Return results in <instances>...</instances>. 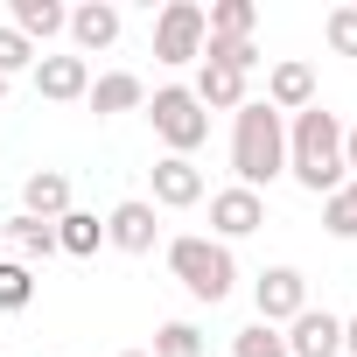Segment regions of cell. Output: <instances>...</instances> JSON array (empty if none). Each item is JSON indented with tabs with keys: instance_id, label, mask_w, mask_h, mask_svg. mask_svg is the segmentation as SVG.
Returning <instances> with one entry per match:
<instances>
[{
	"instance_id": "6da1fadb",
	"label": "cell",
	"mask_w": 357,
	"mask_h": 357,
	"mask_svg": "<svg viewBox=\"0 0 357 357\" xmlns=\"http://www.w3.org/2000/svg\"><path fill=\"white\" fill-rule=\"evenodd\" d=\"M287 175H294L308 197H336L350 183V175H343V119L322 98L287 119Z\"/></svg>"
},
{
	"instance_id": "7a4b0ae2",
	"label": "cell",
	"mask_w": 357,
	"mask_h": 357,
	"mask_svg": "<svg viewBox=\"0 0 357 357\" xmlns=\"http://www.w3.org/2000/svg\"><path fill=\"white\" fill-rule=\"evenodd\" d=\"M231 175L238 190H266L273 175H287V119L266 105V98H245L231 112Z\"/></svg>"
},
{
	"instance_id": "3957f363",
	"label": "cell",
	"mask_w": 357,
	"mask_h": 357,
	"mask_svg": "<svg viewBox=\"0 0 357 357\" xmlns=\"http://www.w3.org/2000/svg\"><path fill=\"white\" fill-rule=\"evenodd\" d=\"M168 273L183 280L197 301H225L231 287H238V266H231V245H218V238H175L168 245Z\"/></svg>"
},
{
	"instance_id": "277c9868",
	"label": "cell",
	"mask_w": 357,
	"mask_h": 357,
	"mask_svg": "<svg viewBox=\"0 0 357 357\" xmlns=\"http://www.w3.org/2000/svg\"><path fill=\"white\" fill-rule=\"evenodd\" d=\"M140 112L154 119L161 147H168V154H183V161H190V154H197V147L211 140V112L197 105V91H190V84H161V91H154V98H147Z\"/></svg>"
},
{
	"instance_id": "5b68a950",
	"label": "cell",
	"mask_w": 357,
	"mask_h": 357,
	"mask_svg": "<svg viewBox=\"0 0 357 357\" xmlns=\"http://www.w3.org/2000/svg\"><path fill=\"white\" fill-rule=\"evenodd\" d=\"M204 8L197 0H168L154 15V63H197L204 56Z\"/></svg>"
},
{
	"instance_id": "8992f818",
	"label": "cell",
	"mask_w": 357,
	"mask_h": 357,
	"mask_svg": "<svg viewBox=\"0 0 357 357\" xmlns=\"http://www.w3.org/2000/svg\"><path fill=\"white\" fill-rule=\"evenodd\" d=\"M252 308H259L266 329L294 322V315L308 308V280H301V266H266V273L252 280Z\"/></svg>"
},
{
	"instance_id": "52a82bcc",
	"label": "cell",
	"mask_w": 357,
	"mask_h": 357,
	"mask_svg": "<svg viewBox=\"0 0 357 357\" xmlns=\"http://www.w3.org/2000/svg\"><path fill=\"white\" fill-rule=\"evenodd\" d=\"M266 225V197H252V190H218L211 197V231H218V245H231V238H252Z\"/></svg>"
},
{
	"instance_id": "ba28073f",
	"label": "cell",
	"mask_w": 357,
	"mask_h": 357,
	"mask_svg": "<svg viewBox=\"0 0 357 357\" xmlns=\"http://www.w3.org/2000/svg\"><path fill=\"white\" fill-rule=\"evenodd\" d=\"M287 357H343V315H329V308H301L294 322H287Z\"/></svg>"
},
{
	"instance_id": "9c48e42d",
	"label": "cell",
	"mask_w": 357,
	"mask_h": 357,
	"mask_svg": "<svg viewBox=\"0 0 357 357\" xmlns=\"http://www.w3.org/2000/svg\"><path fill=\"white\" fill-rule=\"evenodd\" d=\"M36 91L50 98V105H77L84 91H91V63L70 50V56H36Z\"/></svg>"
},
{
	"instance_id": "30bf717a",
	"label": "cell",
	"mask_w": 357,
	"mask_h": 357,
	"mask_svg": "<svg viewBox=\"0 0 357 357\" xmlns=\"http://www.w3.org/2000/svg\"><path fill=\"white\" fill-rule=\"evenodd\" d=\"M154 238H161V225H154V204H147V197L112 204V218H105V245H119V252H154Z\"/></svg>"
},
{
	"instance_id": "8fae6325",
	"label": "cell",
	"mask_w": 357,
	"mask_h": 357,
	"mask_svg": "<svg viewBox=\"0 0 357 357\" xmlns=\"http://www.w3.org/2000/svg\"><path fill=\"white\" fill-rule=\"evenodd\" d=\"M154 204H161V211H190V204H204V168L183 161V154H161V161H154Z\"/></svg>"
},
{
	"instance_id": "7c38bea8",
	"label": "cell",
	"mask_w": 357,
	"mask_h": 357,
	"mask_svg": "<svg viewBox=\"0 0 357 357\" xmlns=\"http://www.w3.org/2000/svg\"><path fill=\"white\" fill-rule=\"evenodd\" d=\"M266 105H273L280 119H294V112H308V105H315V70H308L301 56H287V63H273V70H266Z\"/></svg>"
},
{
	"instance_id": "4fadbf2b",
	"label": "cell",
	"mask_w": 357,
	"mask_h": 357,
	"mask_svg": "<svg viewBox=\"0 0 357 357\" xmlns=\"http://www.w3.org/2000/svg\"><path fill=\"white\" fill-rule=\"evenodd\" d=\"M63 36L77 43V56H98V50L119 43V8H112V0H84V8H70V29Z\"/></svg>"
},
{
	"instance_id": "5bb4252c",
	"label": "cell",
	"mask_w": 357,
	"mask_h": 357,
	"mask_svg": "<svg viewBox=\"0 0 357 357\" xmlns=\"http://www.w3.org/2000/svg\"><path fill=\"white\" fill-rule=\"evenodd\" d=\"M22 211L43 218V225L70 218V175H63V168H36L29 183H22Z\"/></svg>"
},
{
	"instance_id": "9a60e30c",
	"label": "cell",
	"mask_w": 357,
	"mask_h": 357,
	"mask_svg": "<svg viewBox=\"0 0 357 357\" xmlns=\"http://www.w3.org/2000/svg\"><path fill=\"white\" fill-rule=\"evenodd\" d=\"M84 105H91L98 119H112V112H140V105H147V84H140L133 70H105V77H91Z\"/></svg>"
},
{
	"instance_id": "2e32d148",
	"label": "cell",
	"mask_w": 357,
	"mask_h": 357,
	"mask_svg": "<svg viewBox=\"0 0 357 357\" xmlns=\"http://www.w3.org/2000/svg\"><path fill=\"white\" fill-rule=\"evenodd\" d=\"M190 91H197V105H204V112H238V105H245V77H238L231 63H204Z\"/></svg>"
},
{
	"instance_id": "e0dca14e",
	"label": "cell",
	"mask_w": 357,
	"mask_h": 357,
	"mask_svg": "<svg viewBox=\"0 0 357 357\" xmlns=\"http://www.w3.org/2000/svg\"><path fill=\"white\" fill-rule=\"evenodd\" d=\"M8 29L29 36V43H50V36L70 29V8H63V0H15V22Z\"/></svg>"
},
{
	"instance_id": "ac0fdd59",
	"label": "cell",
	"mask_w": 357,
	"mask_h": 357,
	"mask_svg": "<svg viewBox=\"0 0 357 357\" xmlns=\"http://www.w3.org/2000/svg\"><path fill=\"white\" fill-rule=\"evenodd\" d=\"M204 29H211V43H252L259 8H252V0H211V8H204Z\"/></svg>"
},
{
	"instance_id": "d6986e66",
	"label": "cell",
	"mask_w": 357,
	"mask_h": 357,
	"mask_svg": "<svg viewBox=\"0 0 357 357\" xmlns=\"http://www.w3.org/2000/svg\"><path fill=\"white\" fill-rule=\"evenodd\" d=\"M8 238H15V252H22V266H36V259H56V225H43V218H8Z\"/></svg>"
},
{
	"instance_id": "ffe728a7",
	"label": "cell",
	"mask_w": 357,
	"mask_h": 357,
	"mask_svg": "<svg viewBox=\"0 0 357 357\" xmlns=\"http://www.w3.org/2000/svg\"><path fill=\"white\" fill-rule=\"evenodd\" d=\"M105 245V225L91 218V211H70V218H56V252H70V259H91Z\"/></svg>"
},
{
	"instance_id": "44dd1931",
	"label": "cell",
	"mask_w": 357,
	"mask_h": 357,
	"mask_svg": "<svg viewBox=\"0 0 357 357\" xmlns=\"http://www.w3.org/2000/svg\"><path fill=\"white\" fill-rule=\"evenodd\" d=\"M322 231H329V238H343V245L357 238V175H350L336 197H322Z\"/></svg>"
},
{
	"instance_id": "7402d4cb",
	"label": "cell",
	"mask_w": 357,
	"mask_h": 357,
	"mask_svg": "<svg viewBox=\"0 0 357 357\" xmlns=\"http://www.w3.org/2000/svg\"><path fill=\"white\" fill-rule=\"evenodd\" d=\"M29 301H36V266L0 259V315H22Z\"/></svg>"
},
{
	"instance_id": "603a6c76",
	"label": "cell",
	"mask_w": 357,
	"mask_h": 357,
	"mask_svg": "<svg viewBox=\"0 0 357 357\" xmlns=\"http://www.w3.org/2000/svg\"><path fill=\"white\" fill-rule=\"evenodd\" d=\"M147 357H204V329L197 322H161Z\"/></svg>"
},
{
	"instance_id": "cb8c5ba5",
	"label": "cell",
	"mask_w": 357,
	"mask_h": 357,
	"mask_svg": "<svg viewBox=\"0 0 357 357\" xmlns=\"http://www.w3.org/2000/svg\"><path fill=\"white\" fill-rule=\"evenodd\" d=\"M197 63H231L238 77H252V70H259V43H211V36H204V56H197Z\"/></svg>"
},
{
	"instance_id": "d4e9b609",
	"label": "cell",
	"mask_w": 357,
	"mask_h": 357,
	"mask_svg": "<svg viewBox=\"0 0 357 357\" xmlns=\"http://www.w3.org/2000/svg\"><path fill=\"white\" fill-rule=\"evenodd\" d=\"M231 357H287V343H280V329H266V322H245V329L231 336Z\"/></svg>"
},
{
	"instance_id": "484cf974",
	"label": "cell",
	"mask_w": 357,
	"mask_h": 357,
	"mask_svg": "<svg viewBox=\"0 0 357 357\" xmlns=\"http://www.w3.org/2000/svg\"><path fill=\"white\" fill-rule=\"evenodd\" d=\"M322 43H329L336 56H357V8H329V22H322Z\"/></svg>"
},
{
	"instance_id": "4316f807",
	"label": "cell",
	"mask_w": 357,
	"mask_h": 357,
	"mask_svg": "<svg viewBox=\"0 0 357 357\" xmlns=\"http://www.w3.org/2000/svg\"><path fill=\"white\" fill-rule=\"evenodd\" d=\"M29 63H36V43L0 22V77H15V70H29Z\"/></svg>"
},
{
	"instance_id": "83f0119b",
	"label": "cell",
	"mask_w": 357,
	"mask_h": 357,
	"mask_svg": "<svg viewBox=\"0 0 357 357\" xmlns=\"http://www.w3.org/2000/svg\"><path fill=\"white\" fill-rule=\"evenodd\" d=\"M343 175H357V126H343Z\"/></svg>"
},
{
	"instance_id": "f1b7e54d",
	"label": "cell",
	"mask_w": 357,
	"mask_h": 357,
	"mask_svg": "<svg viewBox=\"0 0 357 357\" xmlns=\"http://www.w3.org/2000/svg\"><path fill=\"white\" fill-rule=\"evenodd\" d=\"M343 357H357V315H343Z\"/></svg>"
},
{
	"instance_id": "f546056e",
	"label": "cell",
	"mask_w": 357,
	"mask_h": 357,
	"mask_svg": "<svg viewBox=\"0 0 357 357\" xmlns=\"http://www.w3.org/2000/svg\"><path fill=\"white\" fill-rule=\"evenodd\" d=\"M0 105H8V77H0Z\"/></svg>"
},
{
	"instance_id": "4dcf8cb0",
	"label": "cell",
	"mask_w": 357,
	"mask_h": 357,
	"mask_svg": "<svg viewBox=\"0 0 357 357\" xmlns=\"http://www.w3.org/2000/svg\"><path fill=\"white\" fill-rule=\"evenodd\" d=\"M119 357H147V350H119Z\"/></svg>"
}]
</instances>
